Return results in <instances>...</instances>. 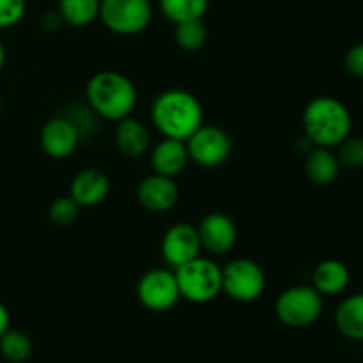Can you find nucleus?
Wrapping results in <instances>:
<instances>
[{"instance_id":"obj_15","label":"nucleus","mask_w":363,"mask_h":363,"mask_svg":"<svg viewBox=\"0 0 363 363\" xmlns=\"http://www.w3.org/2000/svg\"><path fill=\"white\" fill-rule=\"evenodd\" d=\"M151 169L155 174L165 177H176L186 169L190 156H188L186 142L176 140V138L163 137L158 144L152 147L151 156Z\"/></svg>"},{"instance_id":"obj_9","label":"nucleus","mask_w":363,"mask_h":363,"mask_svg":"<svg viewBox=\"0 0 363 363\" xmlns=\"http://www.w3.org/2000/svg\"><path fill=\"white\" fill-rule=\"evenodd\" d=\"M137 298L151 312H167L181 300L176 273L170 269H149L140 277L137 286Z\"/></svg>"},{"instance_id":"obj_13","label":"nucleus","mask_w":363,"mask_h":363,"mask_svg":"<svg viewBox=\"0 0 363 363\" xmlns=\"http://www.w3.org/2000/svg\"><path fill=\"white\" fill-rule=\"evenodd\" d=\"M137 201L145 211L167 213L179 201V188L172 177L152 172L138 183Z\"/></svg>"},{"instance_id":"obj_12","label":"nucleus","mask_w":363,"mask_h":363,"mask_svg":"<svg viewBox=\"0 0 363 363\" xmlns=\"http://www.w3.org/2000/svg\"><path fill=\"white\" fill-rule=\"evenodd\" d=\"M80 133L66 116H55L46 121L41 128L39 142L46 156L53 160H66L77 151Z\"/></svg>"},{"instance_id":"obj_14","label":"nucleus","mask_w":363,"mask_h":363,"mask_svg":"<svg viewBox=\"0 0 363 363\" xmlns=\"http://www.w3.org/2000/svg\"><path fill=\"white\" fill-rule=\"evenodd\" d=\"M110 194V179L99 169H84L73 177L69 195L80 208H94Z\"/></svg>"},{"instance_id":"obj_21","label":"nucleus","mask_w":363,"mask_h":363,"mask_svg":"<svg viewBox=\"0 0 363 363\" xmlns=\"http://www.w3.org/2000/svg\"><path fill=\"white\" fill-rule=\"evenodd\" d=\"M209 9V0H160V11L174 25L188 20H202Z\"/></svg>"},{"instance_id":"obj_1","label":"nucleus","mask_w":363,"mask_h":363,"mask_svg":"<svg viewBox=\"0 0 363 363\" xmlns=\"http://www.w3.org/2000/svg\"><path fill=\"white\" fill-rule=\"evenodd\" d=\"M151 121L163 137L186 142L204 124V110L191 92L167 89L152 101Z\"/></svg>"},{"instance_id":"obj_24","label":"nucleus","mask_w":363,"mask_h":363,"mask_svg":"<svg viewBox=\"0 0 363 363\" xmlns=\"http://www.w3.org/2000/svg\"><path fill=\"white\" fill-rule=\"evenodd\" d=\"M80 206L74 202V199L71 197H57L55 201L50 204L48 208V218L50 222L55 223L57 227H71L73 223H77L78 216H80Z\"/></svg>"},{"instance_id":"obj_16","label":"nucleus","mask_w":363,"mask_h":363,"mask_svg":"<svg viewBox=\"0 0 363 363\" xmlns=\"http://www.w3.org/2000/svg\"><path fill=\"white\" fill-rule=\"evenodd\" d=\"M116 145L128 158H140L151 149V133L142 121L130 116L117 123Z\"/></svg>"},{"instance_id":"obj_28","label":"nucleus","mask_w":363,"mask_h":363,"mask_svg":"<svg viewBox=\"0 0 363 363\" xmlns=\"http://www.w3.org/2000/svg\"><path fill=\"white\" fill-rule=\"evenodd\" d=\"M344 66H346V71L351 77L363 80V43H357V45L347 50Z\"/></svg>"},{"instance_id":"obj_4","label":"nucleus","mask_w":363,"mask_h":363,"mask_svg":"<svg viewBox=\"0 0 363 363\" xmlns=\"http://www.w3.org/2000/svg\"><path fill=\"white\" fill-rule=\"evenodd\" d=\"M181 298L195 305H204L222 294V266L209 257H195L194 261L176 268Z\"/></svg>"},{"instance_id":"obj_30","label":"nucleus","mask_w":363,"mask_h":363,"mask_svg":"<svg viewBox=\"0 0 363 363\" xmlns=\"http://www.w3.org/2000/svg\"><path fill=\"white\" fill-rule=\"evenodd\" d=\"M6 46L2 45V41H0V73H2L4 66H6Z\"/></svg>"},{"instance_id":"obj_17","label":"nucleus","mask_w":363,"mask_h":363,"mask_svg":"<svg viewBox=\"0 0 363 363\" xmlns=\"http://www.w3.org/2000/svg\"><path fill=\"white\" fill-rule=\"evenodd\" d=\"M350 269L342 261L326 259L315 266L312 286L321 296H337L350 286Z\"/></svg>"},{"instance_id":"obj_3","label":"nucleus","mask_w":363,"mask_h":363,"mask_svg":"<svg viewBox=\"0 0 363 363\" xmlns=\"http://www.w3.org/2000/svg\"><path fill=\"white\" fill-rule=\"evenodd\" d=\"M305 137L315 147H337L347 135H351L353 119L340 99L333 96H318L307 103L303 110Z\"/></svg>"},{"instance_id":"obj_26","label":"nucleus","mask_w":363,"mask_h":363,"mask_svg":"<svg viewBox=\"0 0 363 363\" xmlns=\"http://www.w3.org/2000/svg\"><path fill=\"white\" fill-rule=\"evenodd\" d=\"M337 158L340 165L347 169H360L363 167V137L360 135H347L337 145Z\"/></svg>"},{"instance_id":"obj_7","label":"nucleus","mask_w":363,"mask_h":363,"mask_svg":"<svg viewBox=\"0 0 363 363\" xmlns=\"http://www.w3.org/2000/svg\"><path fill=\"white\" fill-rule=\"evenodd\" d=\"M99 20L117 35H137L152 20L151 0H101Z\"/></svg>"},{"instance_id":"obj_11","label":"nucleus","mask_w":363,"mask_h":363,"mask_svg":"<svg viewBox=\"0 0 363 363\" xmlns=\"http://www.w3.org/2000/svg\"><path fill=\"white\" fill-rule=\"evenodd\" d=\"M202 250L211 255H225L234 248L238 241V227L234 220L225 213H209L197 225Z\"/></svg>"},{"instance_id":"obj_6","label":"nucleus","mask_w":363,"mask_h":363,"mask_svg":"<svg viewBox=\"0 0 363 363\" xmlns=\"http://www.w3.org/2000/svg\"><path fill=\"white\" fill-rule=\"evenodd\" d=\"M266 289V273L255 261L238 257L222 268V293L240 303H252Z\"/></svg>"},{"instance_id":"obj_25","label":"nucleus","mask_w":363,"mask_h":363,"mask_svg":"<svg viewBox=\"0 0 363 363\" xmlns=\"http://www.w3.org/2000/svg\"><path fill=\"white\" fill-rule=\"evenodd\" d=\"M64 116L74 124V128L80 133V138H89L91 135H94V131L98 130V119L99 116L91 108V106L85 103V105H71L69 108L64 112Z\"/></svg>"},{"instance_id":"obj_20","label":"nucleus","mask_w":363,"mask_h":363,"mask_svg":"<svg viewBox=\"0 0 363 363\" xmlns=\"http://www.w3.org/2000/svg\"><path fill=\"white\" fill-rule=\"evenodd\" d=\"M101 0H59V11L64 23L74 28L87 27L99 18Z\"/></svg>"},{"instance_id":"obj_22","label":"nucleus","mask_w":363,"mask_h":363,"mask_svg":"<svg viewBox=\"0 0 363 363\" xmlns=\"http://www.w3.org/2000/svg\"><path fill=\"white\" fill-rule=\"evenodd\" d=\"M32 340L27 333L20 330H7L0 337V354L11 363H23L32 354Z\"/></svg>"},{"instance_id":"obj_5","label":"nucleus","mask_w":363,"mask_h":363,"mask_svg":"<svg viewBox=\"0 0 363 363\" xmlns=\"http://www.w3.org/2000/svg\"><path fill=\"white\" fill-rule=\"evenodd\" d=\"M325 301L314 286H293L275 301V314L289 328H307L323 314Z\"/></svg>"},{"instance_id":"obj_2","label":"nucleus","mask_w":363,"mask_h":363,"mask_svg":"<svg viewBox=\"0 0 363 363\" xmlns=\"http://www.w3.org/2000/svg\"><path fill=\"white\" fill-rule=\"evenodd\" d=\"M137 87L126 74L105 69L92 74L85 87L87 105L99 119L119 123L133 113L137 106Z\"/></svg>"},{"instance_id":"obj_10","label":"nucleus","mask_w":363,"mask_h":363,"mask_svg":"<svg viewBox=\"0 0 363 363\" xmlns=\"http://www.w3.org/2000/svg\"><path fill=\"white\" fill-rule=\"evenodd\" d=\"M160 250H162L163 261L169 266H172L174 269L194 261L202 252L197 227L186 222L174 223L163 234Z\"/></svg>"},{"instance_id":"obj_18","label":"nucleus","mask_w":363,"mask_h":363,"mask_svg":"<svg viewBox=\"0 0 363 363\" xmlns=\"http://www.w3.org/2000/svg\"><path fill=\"white\" fill-rule=\"evenodd\" d=\"M340 162L337 158V152L330 147H315L305 160V172L308 179L318 186H328L335 183L340 174Z\"/></svg>"},{"instance_id":"obj_8","label":"nucleus","mask_w":363,"mask_h":363,"mask_svg":"<svg viewBox=\"0 0 363 363\" xmlns=\"http://www.w3.org/2000/svg\"><path fill=\"white\" fill-rule=\"evenodd\" d=\"M190 162L202 169H216L229 160L233 142L229 133L216 124H202L186 140Z\"/></svg>"},{"instance_id":"obj_19","label":"nucleus","mask_w":363,"mask_h":363,"mask_svg":"<svg viewBox=\"0 0 363 363\" xmlns=\"http://www.w3.org/2000/svg\"><path fill=\"white\" fill-rule=\"evenodd\" d=\"M337 330L346 339L363 340V293L344 298L335 311Z\"/></svg>"},{"instance_id":"obj_29","label":"nucleus","mask_w":363,"mask_h":363,"mask_svg":"<svg viewBox=\"0 0 363 363\" xmlns=\"http://www.w3.org/2000/svg\"><path fill=\"white\" fill-rule=\"evenodd\" d=\"M9 325H11L9 311H7L6 305L0 303V337H2L7 330H9Z\"/></svg>"},{"instance_id":"obj_27","label":"nucleus","mask_w":363,"mask_h":363,"mask_svg":"<svg viewBox=\"0 0 363 363\" xmlns=\"http://www.w3.org/2000/svg\"><path fill=\"white\" fill-rule=\"evenodd\" d=\"M27 13L25 0H0V28H11L20 23Z\"/></svg>"},{"instance_id":"obj_31","label":"nucleus","mask_w":363,"mask_h":363,"mask_svg":"<svg viewBox=\"0 0 363 363\" xmlns=\"http://www.w3.org/2000/svg\"><path fill=\"white\" fill-rule=\"evenodd\" d=\"M0 112H2V98H0Z\"/></svg>"},{"instance_id":"obj_23","label":"nucleus","mask_w":363,"mask_h":363,"mask_svg":"<svg viewBox=\"0 0 363 363\" xmlns=\"http://www.w3.org/2000/svg\"><path fill=\"white\" fill-rule=\"evenodd\" d=\"M174 39L179 48L186 52H197L208 41V27L202 20H188L176 23L174 28Z\"/></svg>"}]
</instances>
